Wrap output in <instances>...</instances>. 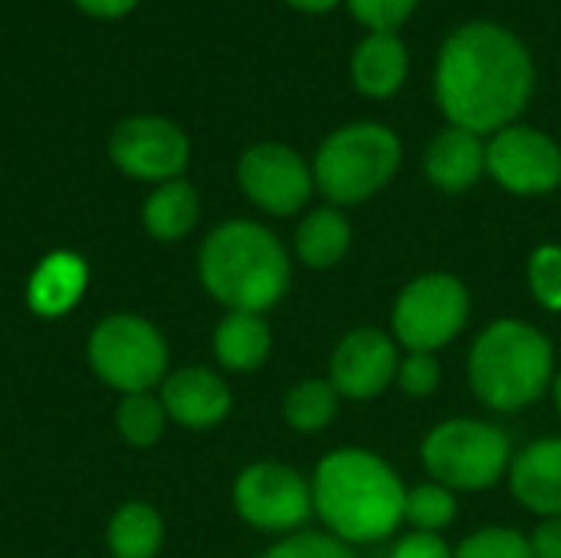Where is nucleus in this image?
I'll list each match as a JSON object with an SVG mask.
<instances>
[{
    "label": "nucleus",
    "instance_id": "19",
    "mask_svg": "<svg viewBox=\"0 0 561 558\" xmlns=\"http://www.w3.org/2000/svg\"><path fill=\"white\" fill-rule=\"evenodd\" d=\"M273 349L270 322L260 312H227L214 329V358L220 368L250 375L256 372Z\"/></svg>",
    "mask_w": 561,
    "mask_h": 558
},
{
    "label": "nucleus",
    "instance_id": "20",
    "mask_svg": "<svg viewBox=\"0 0 561 558\" xmlns=\"http://www.w3.org/2000/svg\"><path fill=\"white\" fill-rule=\"evenodd\" d=\"M197 220H201V197H197V187L184 178L164 181L145 197V207H141L145 234L161 243L184 240L197 227Z\"/></svg>",
    "mask_w": 561,
    "mask_h": 558
},
{
    "label": "nucleus",
    "instance_id": "9",
    "mask_svg": "<svg viewBox=\"0 0 561 558\" xmlns=\"http://www.w3.org/2000/svg\"><path fill=\"white\" fill-rule=\"evenodd\" d=\"M233 510L237 516L260 533H296L306 526L312 510V483L276 460H260L240 470L233 483Z\"/></svg>",
    "mask_w": 561,
    "mask_h": 558
},
{
    "label": "nucleus",
    "instance_id": "5",
    "mask_svg": "<svg viewBox=\"0 0 561 558\" xmlns=\"http://www.w3.org/2000/svg\"><path fill=\"white\" fill-rule=\"evenodd\" d=\"M401 141L378 122H355L332 132L312 161L316 187L332 204H362L398 174Z\"/></svg>",
    "mask_w": 561,
    "mask_h": 558
},
{
    "label": "nucleus",
    "instance_id": "21",
    "mask_svg": "<svg viewBox=\"0 0 561 558\" xmlns=\"http://www.w3.org/2000/svg\"><path fill=\"white\" fill-rule=\"evenodd\" d=\"M164 543V520L145 500L122 503L105 529V546L112 558H154Z\"/></svg>",
    "mask_w": 561,
    "mask_h": 558
},
{
    "label": "nucleus",
    "instance_id": "16",
    "mask_svg": "<svg viewBox=\"0 0 561 558\" xmlns=\"http://www.w3.org/2000/svg\"><path fill=\"white\" fill-rule=\"evenodd\" d=\"M486 171V145L483 135H473L467 128H444L434 135V141L424 151V174L434 187L447 194L470 191L480 174Z\"/></svg>",
    "mask_w": 561,
    "mask_h": 558
},
{
    "label": "nucleus",
    "instance_id": "7",
    "mask_svg": "<svg viewBox=\"0 0 561 558\" xmlns=\"http://www.w3.org/2000/svg\"><path fill=\"white\" fill-rule=\"evenodd\" d=\"M421 460L434 483L447 490H490L510 470V437L496 424L450 418L424 437Z\"/></svg>",
    "mask_w": 561,
    "mask_h": 558
},
{
    "label": "nucleus",
    "instance_id": "28",
    "mask_svg": "<svg viewBox=\"0 0 561 558\" xmlns=\"http://www.w3.org/2000/svg\"><path fill=\"white\" fill-rule=\"evenodd\" d=\"M260 558H355L348 543L332 533H289Z\"/></svg>",
    "mask_w": 561,
    "mask_h": 558
},
{
    "label": "nucleus",
    "instance_id": "11",
    "mask_svg": "<svg viewBox=\"0 0 561 558\" xmlns=\"http://www.w3.org/2000/svg\"><path fill=\"white\" fill-rule=\"evenodd\" d=\"M237 181L240 191L273 217H289L299 207H306L316 187L306 158L279 141H260L247 148L237 161Z\"/></svg>",
    "mask_w": 561,
    "mask_h": 558
},
{
    "label": "nucleus",
    "instance_id": "10",
    "mask_svg": "<svg viewBox=\"0 0 561 558\" xmlns=\"http://www.w3.org/2000/svg\"><path fill=\"white\" fill-rule=\"evenodd\" d=\"M108 158L122 174L135 181L164 184L184 174L191 161V141L171 118L131 115L115 125L108 138Z\"/></svg>",
    "mask_w": 561,
    "mask_h": 558
},
{
    "label": "nucleus",
    "instance_id": "2",
    "mask_svg": "<svg viewBox=\"0 0 561 558\" xmlns=\"http://www.w3.org/2000/svg\"><path fill=\"white\" fill-rule=\"evenodd\" d=\"M404 483L378 454L342 447L312 474V510L342 543H381L404 520Z\"/></svg>",
    "mask_w": 561,
    "mask_h": 558
},
{
    "label": "nucleus",
    "instance_id": "18",
    "mask_svg": "<svg viewBox=\"0 0 561 558\" xmlns=\"http://www.w3.org/2000/svg\"><path fill=\"white\" fill-rule=\"evenodd\" d=\"M408 79V49L398 33H368L352 53V82L368 99L394 95Z\"/></svg>",
    "mask_w": 561,
    "mask_h": 558
},
{
    "label": "nucleus",
    "instance_id": "6",
    "mask_svg": "<svg viewBox=\"0 0 561 558\" xmlns=\"http://www.w3.org/2000/svg\"><path fill=\"white\" fill-rule=\"evenodd\" d=\"M89 368L118 395L154 391L168 378V339L138 312H112L89 332Z\"/></svg>",
    "mask_w": 561,
    "mask_h": 558
},
{
    "label": "nucleus",
    "instance_id": "17",
    "mask_svg": "<svg viewBox=\"0 0 561 558\" xmlns=\"http://www.w3.org/2000/svg\"><path fill=\"white\" fill-rule=\"evenodd\" d=\"M89 286V266L79 253L56 250L36 263L26 280V306L33 316L59 319L66 316Z\"/></svg>",
    "mask_w": 561,
    "mask_h": 558
},
{
    "label": "nucleus",
    "instance_id": "30",
    "mask_svg": "<svg viewBox=\"0 0 561 558\" xmlns=\"http://www.w3.org/2000/svg\"><path fill=\"white\" fill-rule=\"evenodd\" d=\"M404 395L411 398H427L437 391L440 385V362L431 352H408V358H401L398 365V378Z\"/></svg>",
    "mask_w": 561,
    "mask_h": 558
},
{
    "label": "nucleus",
    "instance_id": "3",
    "mask_svg": "<svg viewBox=\"0 0 561 558\" xmlns=\"http://www.w3.org/2000/svg\"><path fill=\"white\" fill-rule=\"evenodd\" d=\"M197 276L227 312L263 316L286 296L293 266L270 227L256 220H224L201 243Z\"/></svg>",
    "mask_w": 561,
    "mask_h": 558
},
{
    "label": "nucleus",
    "instance_id": "8",
    "mask_svg": "<svg viewBox=\"0 0 561 558\" xmlns=\"http://www.w3.org/2000/svg\"><path fill=\"white\" fill-rule=\"evenodd\" d=\"M470 319V293L450 273H427L411 280L391 309L394 342L408 352H437Z\"/></svg>",
    "mask_w": 561,
    "mask_h": 558
},
{
    "label": "nucleus",
    "instance_id": "1",
    "mask_svg": "<svg viewBox=\"0 0 561 558\" xmlns=\"http://www.w3.org/2000/svg\"><path fill=\"white\" fill-rule=\"evenodd\" d=\"M536 66L526 43L506 26L477 20L457 26L437 56V105L450 125L496 135L529 105Z\"/></svg>",
    "mask_w": 561,
    "mask_h": 558
},
{
    "label": "nucleus",
    "instance_id": "15",
    "mask_svg": "<svg viewBox=\"0 0 561 558\" xmlns=\"http://www.w3.org/2000/svg\"><path fill=\"white\" fill-rule=\"evenodd\" d=\"M510 487L526 510L561 516V437H542L523 447L510 464Z\"/></svg>",
    "mask_w": 561,
    "mask_h": 558
},
{
    "label": "nucleus",
    "instance_id": "26",
    "mask_svg": "<svg viewBox=\"0 0 561 558\" xmlns=\"http://www.w3.org/2000/svg\"><path fill=\"white\" fill-rule=\"evenodd\" d=\"M454 558H536L529 536L510 526H483L473 536H467Z\"/></svg>",
    "mask_w": 561,
    "mask_h": 558
},
{
    "label": "nucleus",
    "instance_id": "4",
    "mask_svg": "<svg viewBox=\"0 0 561 558\" xmlns=\"http://www.w3.org/2000/svg\"><path fill=\"white\" fill-rule=\"evenodd\" d=\"M467 378L480 405L503 414L523 411L539 401L556 378L552 342L523 319H496L477 335Z\"/></svg>",
    "mask_w": 561,
    "mask_h": 558
},
{
    "label": "nucleus",
    "instance_id": "23",
    "mask_svg": "<svg viewBox=\"0 0 561 558\" xmlns=\"http://www.w3.org/2000/svg\"><path fill=\"white\" fill-rule=\"evenodd\" d=\"M339 391L325 378H306L293 385L283 398V418L299 434H319L325 431L339 414Z\"/></svg>",
    "mask_w": 561,
    "mask_h": 558
},
{
    "label": "nucleus",
    "instance_id": "32",
    "mask_svg": "<svg viewBox=\"0 0 561 558\" xmlns=\"http://www.w3.org/2000/svg\"><path fill=\"white\" fill-rule=\"evenodd\" d=\"M529 546L536 558H561V516H546L529 536Z\"/></svg>",
    "mask_w": 561,
    "mask_h": 558
},
{
    "label": "nucleus",
    "instance_id": "22",
    "mask_svg": "<svg viewBox=\"0 0 561 558\" xmlns=\"http://www.w3.org/2000/svg\"><path fill=\"white\" fill-rule=\"evenodd\" d=\"M352 247V224L339 207H316L296 227V253L309 270H332Z\"/></svg>",
    "mask_w": 561,
    "mask_h": 558
},
{
    "label": "nucleus",
    "instance_id": "25",
    "mask_svg": "<svg viewBox=\"0 0 561 558\" xmlns=\"http://www.w3.org/2000/svg\"><path fill=\"white\" fill-rule=\"evenodd\" d=\"M404 520L417 533H440L457 520V497L444 483H421L411 487L404 497Z\"/></svg>",
    "mask_w": 561,
    "mask_h": 558
},
{
    "label": "nucleus",
    "instance_id": "12",
    "mask_svg": "<svg viewBox=\"0 0 561 558\" xmlns=\"http://www.w3.org/2000/svg\"><path fill=\"white\" fill-rule=\"evenodd\" d=\"M486 171L510 194H549L561 184L559 141L533 125H506L486 145Z\"/></svg>",
    "mask_w": 561,
    "mask_h": 558
},
{
    "label": "nucleus",
    "instance_id": "33",
    "mask_svg": "<svg viewBox=\"0 0 561 558\" xmlns=\"http://www.w3.org/2000/svg\"><path fill=\"white\" fill-rule=\"evenodd\" d=\"M79 10H85L89 16H99V20H118L125 13L135 10L138 0H72Z\"/></svg>",
    "mask_w": 561,
    "mask_h": 558
},
{
    "label": "nucleus",
    "instance_id": "14",
    "mask_svg": "<svg viewBox=\"0 0 561 558\" xmlns=\"http://www.w3.org/2000/svg\"><path fill=\"white\" fill-rule=\"evenodd\" d=\"M158 398L168 418L187 431H210L224 424L233 408L227 382L204 365H187V368L171 372L161 382Z\"/></svg>",
    "mask_w": 561,
    "mask_h": 558
},
{
    "label": "nucleus",
    "instance_id": "27",
    "mask_svg": "<svg viewBox=\"0 0 561 558\" xmlns=\"http://www.w3.org/2000/svg\"><path fill=\"white\" fill-rule=\"evenodd\" d=\"M526 273L533 299L549 312H561V247L542 243L539 250H533Z\"/></svg>",
    "mask_w": 561,
    "mask_h": 558
},
{
    "label": "nucleus",
    "instance_id": "34",
    "mask_svg": "<svg viewBox=\"0 0 561 558\" xmlns=\"http://www.w3.org/2000/svg\"><path fill=\"white\" fill-rule=\"evenodd\" d=\"M289 7H296V10H306V13H325V10H332L339 0H286Z\"/></svg>",
    "mask_w": 561,
    "mask_h": 558
},
{
    "label": "nucleus",
    "instance_id": "35",
    "mask_svg": "<svg viewBox=\"0 0 561 558\" xmlns=\"http://www.w3.org/2000/svg\"><path fill=\"white\" fill-rule=\"evenodd\" d=\"M552 398H556V408H559V414H561V375L552 378Z\"/></svg>",
    "mask_w": 561,
    "mask_h": 558
},
{
    "label": "nucleus",
    "instance_id": "29",
    "mask_svg": "<svg viewBox=\"0 0 561 558\" xmlns=\"http://www.w3.org/2000/svg\"><path fill=\"white\" fill-rule=\"evenodd\" d=\"M352 16H358V23H365L371 33H394L398 26H404L417 7V0H345Z\"/></svg>",
    "mask_w": 561,
    "mask_h": 558
},
{
    "label": "nucleus",
    "instance_id": "24",
    "mask_svg": "<svg viewBox=\"0 0 561 558\" xmlns=\"http://www.w3.org/2000/svg\"><path fill=\"white\" fill-rule=\"evenodd\" d=\"M168 411L161 405V398L154 391H138V395H122L118 408H115V428L118 437L138 451L154 447L164 431H168Z\"/></svg>",
    "mask_w": 561,
    "mask_h": 558
},
{
    "label": "nucleus",
    "instance_id": "31",
    "mask_svg": "<svg viewBox=\"0 0 561 558\" xmlns=\"http://www.w3.org/2000/svg\"><path fill=\"white\" fill-rule=\"evenodd\" d=\"M391 558H454V549L444 543L440 533H408L404 539H398V546L391 549Z\"/></svg>",
    "mask_w": 561,
    "mask_h": 558
},
{
    "label": "nucleus",
    "instance_id": "13",
    "mask_svg": "<svg viewBox=\"0 0 561 558\" xmlns=\"http://www.w3.org/2000/svg\"><path fill=\"white\" fill-rule=\"evenodd\" d=\"M401 352L398 342L378 329H355L348 332L329 362L332 385L342 398L371 401L398 378Z\"/></svg>",
    "mask_w": 561,
    "mask_h": 558
}]
</instances>
